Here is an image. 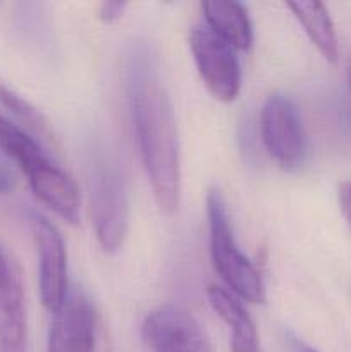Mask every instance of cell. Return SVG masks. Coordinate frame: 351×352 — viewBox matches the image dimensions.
I'll use <instances>...</instances> for the list:
<instances>
[{"mask_svg":"<svg viewBox=\"0 0 351 352\" xmlns=\"http://www.w3.org/2000/svg\"><path fill=\"white\" fill-rule=\"evenodd\" d=\"M134 126L141 160L157 206L164 215L178 212L181 198V160L174 110L164 86L153 78L134 93Z\"/></svg>","mask_w":351,"mask_h":352,"instance_id":"cell-1","label":"cell"},{"mask_svg":"<svg viewBox=\"0 0 351 352\" xmlns=\"http://www.w3.org/2000/svg\"><path fill=\"white\" fill-rule=\"evenodd\" d=\"M206 215L210 229V256L219 277L236 298L251 305H264L265 284L260 272L237 248L227 205L215 188L210 189L206 195Z\"/></svg>","mask_w":351,"mask_h":352,"instance_id":"cell-2","label":"cell"},{"mask_svg":"<svg viewBox=\"0 0 351 352\" xmlns=\"http://www.w3.org/2000/svg\"><path fill=\"white\" fill-rule=\"evenodd\" d=\"M89 208L96 241L105 253L124 244L129 226V201L123 175L114 165H96L89 186Z\"/></svg>","mask_w":351,"mask_h":352,"instance_id":"cell-3","label":"cell"},{"mask_svg":"<svg viewBox=\"0 0 351 352\" xmlns=\"http://www.w3.org/2000/svg\"><path fill=\"white\" fill-rule=\"evenodd\" d=\"M260 134L265 150L286 170L298 168L308 150L306 133L298 109L282 93L265 100L260 112Z\"/></svg>","mask_w":351,"mask_h":352,"instance_id":"cell-4","label":"cell"},{"mask_svg":"<svg viewBox=\"0 0 351 352\" xmlns=\"http://www.w3.org/2000/svg\"><path fill=\"white\" fill-rule=\"evenodd\" d=\"M189 48L200 78L220 102H234L241 91V67L236 50L209 26H193Z\"/></svg>","mask_w":351,"mask_h":352,"instance_id":"cell-5","label":"cell"},{"mask_svg":"<svg viewBox=\"0 0 351 352\" xmlns=\"http://www.w3.org/2000/svg\"><path fill=\"white\" fill-rule=\"evenodd\" d=\"M141 333L153 352H213L198 322L174 305L158 306L148 313Z\"/></svg>","mask_w":351,"mask_h":352,"instance_id":"cell-6","label":"cell"},{"mask_svg":"<svg viewBox=\"0 0 351 352\" xmlns=\"http://www.w3.org/2000/svg\"><path fill=\"white\" fill-rule=\"evenodd\" d=\"M33 237L38 251V285L41 305L50 313L62 306L69 292L67 251L57 227L45 217H33Z\"/></svg>","mask_w":351,"mask_h":352,"instance_id":"cell-7","label":"cell"},{"mask_svg":"<svg viewBox=\"0 0 351 352\" xmlns=\"http://www.w3.org/2000/svg\"><path fill=\"white\" fill-rule=\"evenodd\" d=\"M96 318L88 296L69 289L67 298L54 313L47 352H95Z\"/></svg>","mask_w":351,"mask_h":352,"instance_id":"cell-8","label":"cell"},{"mask_svg":"<svg viewBox=\"0 0 351 352\" xmlns=\"http://www.w3.org/2000/svg\"><path fill=\"white\" fill-rule=\"evenodd\" d=\"M33 195L69 223L79 222L81 196L71 175L47 160L26 175Z\"/></svg>","mask_w":351,"mask_h":352,"instance_id":"cell-9","label":"cell"},{"mask_svg":"<svg viewBox=\"0 0 351 352\" xmlns=\"http://www.w3.org/2000/svg\"><path fill=\"white\" fill-rule=\"evenodd\" d=\"M206 296L213 311L231 329V352H264L257 325L240 298L220 285H209Z\"/></svg>","mask_w":351,"mask_h":352,"instance_id":"cell-10","label":"cell"},{"mask_svg":"<svg viewBox=\"0 0 351 352\" xmlns=\"http://www.w3.org/2000/svg\"><path fill=\"white\" fill-rule=\"evenodd\" d=\"M205 23L213 33L234 50H250L253 45V26L243 3L209 0L202 3Z\"/></svg>","mask_w":351,"mask_h":352,"instance_id":"cell-11","label":"cell"},{"mask_svg":"<svg viewBox=\"0 0 351 352\" xmlns=\"http://www.w3.org/2000/svg\"><path fill=\"white\" fill-rule=\"evenodd\" d=\"M26 336L23 284L14 268L0 289V352H26Z\"/></svg>","mask_w":351,"mask_h":352,"instance_id":"cell-12","label":"cell"},{"mask_svg":"<svg viewBox=\"0 0 351 352\" xmlns=\"http://www.w3.org/2000/svg\"><path fill=\"white\" fill-rule=\"evenodd\" d=\"M288 7L292 10L295 17L299 21L305 33L308 34L322 57L330 64H336L337 57H339V45H337L336 28H334L327 7L315 0L289 2Z\"/></svg>","mask_w":351,"mask_h":352,"instance_id":"cell-13","label":"cell"},{"mask_svg":"<svg viewBox=\"0 0 351 352\" xmlns=\"http://www.w3.org/2000/svg\"><path fill=\"white\" fill-rule=\"evenodd\" d=\"M0 150L21 168L24 175L50 160L41 144L26 129L2 113H0Z\"/></svg>","mask_w":351,"mask_h":352,"instance_id":"cell-14","label":"cell"},{"mask_svg":"<svg viewBox=\"0 0 351 352\" xmlns=\"http://www.w3.org/2000/svg\"><path fill=\"white\" fill-rule=\"evenodd\" d=\"M0 105L6 107L23 126H26L28 131L40 136L47 143L55 144L54 131H52L50 122L47 117L36 109L31 102H28L24 96L14 91L12 88L0 81Z\"/></svg>","mask_w":351,"mask_h":352,"instance_id":"cell-15","label":"cell"},{"mask_svg":"<svg viewBox=\"0 0 351 352\" xmlns=\"http://www.w3.org/2000/svg\"><path fill=\"white\" fill-rule=\"evenodd\" d=\"M337 203H339L341 215L351 230V181H343L337 184Z\"/></svg>","mask_w":351,"mask_h":352,"instance_id":"cell-16","label":"cell"},{"mask_svg":"<svg viewBox=\"0 0 351 352\" xmlns=\"http://www.w3.org/2000/svg\"><path fill=\"white\" fill-rule=\"evenodd\" d=\"M126 7H127L126 2H105L102 3V7H100L98 16L103 23H114V21H117L120 16H123Z\"/></svg>","mask_w":351,"mask_h":352,"instance_id":"cell-17","label":"cell"},{"mask_svg":"<svg viewBox=\"0 0 351 352\" xmlns=\"http://www.w3.org/2000/svg\"><path fill=\"white\" fill-rule=\"evenodd\" d=\"M14 268L16 267H14L9 260H7V256L3 254L2 248H0V289H2L3 285H6V282L9 280V277H10V274H12Z\"/></svg>","mask_w":351,"mask_h":352,"instance_id":"cell-18","label":"cell"},{"mask_svg":"<svg viewBox=\"0 0 351 352\" xmlns=\"http://www.w3.org/2000/svg\"><path fill=\"white\" fill-rule=\"evenodd\" d=\"M291 352H317L315 349H312L310 346H306V344H303L301 340L295 339V337H291Z\"/></svg>","mask_w":351,"mask_h":352,"instance_id":"cell-19","label":"cell"},{"mask_svg":"<svg viewBox=\"0 0 351 352\" xmlns=\"http://www.w3.org/2000/svg\"><path fill=\"white\" fill-rule=\"evenodd\" d=\"M346 76H348V85H350V91H351V60H350V64H348Z\"/></svg>","mask_w":351,"mask_h":352,"instance_id":"cell-20","label":"cell"}]
</instances>
